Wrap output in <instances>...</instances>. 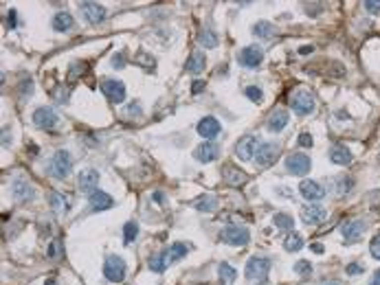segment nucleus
Segmentation results:
<instances>
[{
  "label": "nucleus",
  "mask_w": 380,
  "mask_h": 285,
  "mask_svg": "<svg viewBox=\"0 0 380 285\" xmlns=\"http://www.w3.org/2000/svg\"><path fill=\"white\" fill-rule=\"evenodd\" d=\"M268 272H271V259L266 257H251L246 261L244 274L251 283H266Z\"/></svg>",
  "instance_id": "1"
},
{
  "label": "nucleus",
  "mask_w": 380,
  "mask_h": 285,
  "mask_svg": "<svg viewBox=\"0 0 380 285\" xmlns=\"http://www.w3.org/2000/svg\"><path fill=\"white\" fill-rule=\"evenodd\" d=\"M128 274V266L125 261L119 257V254H108L104 263V277L108 279L110 283H121Z\"/></svg>",
  "instance_id": "2"
},
{
  "label": "nucleus",
  "mask_w": 380,
  "mask_h": 285,
  "mask_svg": "<svg viewBox=\"0 0 380 285\" xmlns=\"http://www.w3.org/2000/svg\"><path fill=\"white\" fill-rule=\"evenodd\" d=\"M73 171V158L66 149H57L51 160V176L57 178V180H64L68 178V174Z\"/></svg>",
  "instance_id": "3"
},
{
  "label": "nucleus",
  "mask_w": 380,
  "mask_h": 285,
  "mask_svg": "<svg viewBox=\"0 0 380 285\" xmlns=\"http://www.w3.org/2000/svg\"><path fill=\"white\" fill-rule=\"evenodd\" d=\"M290 108L295 110L297 114H310L314 110V95L306 88L295 90V93L290 95Z\"/></svg>",
  "instance_id": "4"
},
{
  "label": "nucleus",
  "mask_w": 380,
  "mask_h": 285,
  "mask_svg": "<svg viewBox=\"0 0 380 285\" xmlns=\"http://www.w3.org/2000/svg\"><path fill=\"white\" fill-rule=\"evenodd\" d=\"M220 239L231 246H246L251 241V235L244 226H226L220 231Z\"/></svg>",
  "instance_id": "5"
},
{
  "label": "nucleus",
  "mask_w": 380,
  "mask_h": 285,
  "mask_svg": "<svg viewBox=\"0 0 380 285\" xmlns=\"http://www.w3.org/2000/svg\"><path fill=\"white\" fill-rule=\"evenodd\" d=\"M97 185H99V171L93 169V167H86V169L79 171L77 176V189L86 193V195H93L97 191Z\"/></svg>",
  "instance_id": "6"
},
{
  "label": "nucleus",
  "mask_w": 380,
  "mask_h": 285,
  "mask_svg": "<svg viewBox=\"0 0 380 285\" xmlns=\"http://www.w3.org/2000/svg\"><path fill=\"white\" fill-rule=\"evenodd\" d=\"M257 145H260V139H257V136H253V134L242 136V139L235 142V156L240 160H251L253 156L257 154V149H260Z\"/></svg>",
  "instance_id": "7"
},
{
  "label": "nucleus",
  "mask_w": 380,
  "mask_h": 285,
  "mask_svg": "<svg viewBox=\"0 0 380 285\" xmlns=\"http://www.w3.org/2000/svg\"><path fill=\"white\" fill-rule=\"evenodd\" d=\"M279 154H281V147L277 145V142H264V145H260V149H257L255 162L266 169V167H271L272 162H277Z\"/></svg>",
  "instance_id": "8"
},
{
  "label": "nucleus",
  "mask_w": 380,
  "mask_h": 285,
  "mask_svg": "<svg viewBox=\"0 0 380 285\" xmlns=\"http://www.w3.org/2000/svg\"><path fill=\"white\" fill-rule=\"evenodd\" d=\"M310 167H312V160L308 158L306 154H301V151L290 154L286 158V169H288V174H292V176H306L308 171H310Z\"/></svg>",
  "instance_id": "9"
},
{
  "label": "nucleus",
  "mask_w": 380,
  "mask_h": 285,
  "mask_svg": "<svg viewBox=\"0 0 380 285\" xmlns=\"http://www.w3.org/2000/svg\"><path fill=\"white\" fill-rule=\"evenodd\" d=\"M262 59H264V50L260 47H255V44L244 47L240 50V55H237V62H240V66H244V68H257L262 64Z\"/></svg>",
  "instance_id": "10"
},
{
  "label": "nucleus",
  "mask_w": 380,
  "mask_h": 285,
  "mask_svg": "<svg viewBox=\"0 0 380 285\" xmlns=\"http://www.w3.org/2000/svg\"><path fill=\"white\" fill-rule=\"evenodd\" d=\"M101 93L108 96V101H112V103H121L125 99V86L119 79H104L101 81Z\"/></svg>",
  "instance_id": "11"
},
{
  "label": "nucleus",
  "mask_w": 380,
  "mask_h": 285,
  "mask_svg": "<svg viewBox=\"0 0 380 285\" xmlns=\"http://www.w3.org/2000/svg\"><path fill=\"white\" fill-rule=\"evenodd\" d=\"M365 231H367V224H365L363 220H347L345 224H343V228H341L343 241H345V243L358 241V239L363 237Z\"/></svg>",
  "instance_id": "12"
},
{
  "label": "nucleus",
  "mask_w": 380,
  "mask_h": 285,
  "mask_svg": "<svg viewBox=\"0 0 380 285\" xmlns=\"http://www.w3.org/2000/svg\"><path fill=\"white\" fill-rule=\"evenodd\" d=\"M79 9H82V16L86 18V22H90V24L104 22L106 16H108L106 7L104 4H99V2H82L79 4Z\"/></svg>",
  "instance_id": "13"
},
{
  "label": "nucleus",
  "mask_w": 380,
  "mask_h": 285,
  "mask_svg": "<svg viewBox=\"0 0 380 285\" xmlns=\"http://www.w3.org/2000/svg\"><path fill=\"white\" fill-rule=\"evenodd\" d=\"M299 191H301V195L310 202H319L326 197V187L317 180H303L301 185H299Z\"/></svg>",
  "instance_id": "14"
},
{
  "label": "nucleus",
  "mask_w": 380,
  "mask_h": 285,
  "mask_svg": "<svg viewBox=\"0 0 380 285\" xmlns=\"http://www.w3.org/2000/svg\"><path fill=\"white\" fill-rule=\"evenodd\" d=\"M194 158L198 162H214L220 158V145H216V142H200L198 147H196L194 151Z\"/></svg>",
  "instance_id": "15"
},
{
  "label": "nucleus",
  "mask_w": 380,
  "mask_h": 285,
  "mask_svg": "<svg viewBox=\"0 0 380 285\" xmlns=\"http://www.w3.org/2000/svg\"><path fill=\"white\" fill-rule=\"evenodd\" d=\"M33 123L40 130H51L57 125V112H53L51 108H38L33 112Z\"/></svg>",
  "instance_id": "16"
},
{
  "label": "nucleus",
  "mask_w": 380,
  "mask_h": 285,
  "mask_svg": "<svg viewBox=\"0 0 380 285\" xmlns=\"http://www.w3.org/2000/svg\"><path fill=\"white\" fill-rule=\"evenodd\" d=\"M220 130H222V125L216 116H202L198 121V134L202 139H216L220 134Z\"/></svg>",
  "instance_id": "17"
},
{
  "label": "nucleus",
  "mask_w": 380,
  "mask_h": 285,
  "mask_svg": "<svg viewBox=\"0 0 380 285\" xmlns=\"http://www.w3.org/2000/svg\"><path fill=\"white\" fill-rule=\"evenodd\" d=\"M301 217H303V222H306L308 226H317V224L326 222L327 211L323 206H319V204H310V206H303Z\"/></svg>",
  "instance_id": "18"
},
{
  "label": "nucleus",
  "mask_w": 380,
  "mask_h": 285,
  "mask_svg": "<svg viewBox=\"0 0 380 285\" xmlns=\"http://www.w3.org/2000/svg\"><path fill=\"white\" fill-rule=\"evenodd\" d=\"M75 29V18L68 11H57L53 16V31L57 33H68Z\"/></svg>",
  "instance_id": "19"
},
{
  "label": "nucleus",
  "mask_w": 380,
  "mask_h": 285,
  "mask_svg": "<svg viewBox=\"0 0 380 285\" xmlns=\"http://www.w3.org/2000/svg\"><path fill=\"white\" fill-rule=\"evenodd\" d=\"M88 202H90V208L93 211H108V208H112L114 204V200L108 195V193H104V191H95L93 195H88Z\"/></svg>",
  "instance_id": "20"
},
{
  "label": "nucleus",
  "mask_w": 380,
  "mask_h": 285,
  "mask_svg": "<svg viewBox=\"0 0 380 285\" xmlns=\"http://www.w3.org/2000/svg\"><path fill=\"white\" fill-rule=\"evenodd\" d=\"M11 195L16 197V200H20V202H27V200H33L35 191H33V187L29 185L27 180H16L11 185Z\"/></svg>",
  "instance_id": "21"
},
{
  "label": "nucleus",
  "mask_w": 380,
  "mask_h": 285,
  "mask_svg": "<svg viewBox=\"0 0 380 285\" xmlns=\"http://www.w3.org/2000/svg\"><path fill=\"white\" fill-rule=\"evenodd\" d=\"M205 66H207V57H205V53H202V50H196V53H191V55H189V59H187L185 70H187V73L200 75L202 70H205Z\"/></svg>",
  "instance_id": "22"
},
{
  "label": "nucleus",
  "mask_w": 380,
  "mask_h": 285,
  "mask_svg": "<svg viewBox=\"0 0 380 285\" xmlns=\"http://www.w3.org/2000/svg\"><path fill=\"white\" fill-rule=\"evenodd\" d=\"M288 112L286 110H275L271 116H268V132H281V130H286V125H288Z\"/></svg>",
  "instance_id": "23"
},
{
  "label": "nucleus",
  "mask_w": 380,
  "mask_h": 285,
  "mask_svg": "<svg viewBox=\"0 0 380 285\" xmlns=\"http://www.w3.org/2000/svg\"><path fill=\"white\" fill-rule=\"evenodd\" d=\"M330 160L334 165H341V167L349 165V162H352V151H349L345 145H334L330 149Z\"/></svg>",
  "instance_id": "24"
},
{
  "label": "nucleus",
  "mask_w": 380,
  "mask_h": 285,
  "mask_svg": "<svg viewBox=\"0 0 380 285\" xmlns=\"http://www.w3.org/2000/svg\"><path fill=\"white\" fill-rule=\"evenodd\" d=\"M222 176H224V180L229 182L231 187H242L246 182V174L242 169H237V167H224L222 169Z\"/></svg>",
  "instance_id": "25"
},
{
  "label": "nucleus",
  "mask_w": 380,
  "mask_h": 285,
  "mask_svg": "<svg viewBox=\"0 0 380 285\" xmlns=\"http://www.w3.org/2000/svg\"><path fill=\"white\" fill-rule=\"evenodd\" d=\"M251 31H253V35H255V38L268 40V38H272V35L277 33V29H275V24H271L268 20H260V22L253 24Z\"/></svg>",
  "instance_id": "26"
},
{
  "label": "nucleus",
  "mask_w": 380,
  "mask_h": 285,
  "mask_svg": "<svg viewBox=\"0 0 380 285\" xmlns=\"http://www.w3.org/2000/svg\"><path fill=\"white\" fill-rule=\"evenodd\" d=\"M167 263H169V257H167V250H163V252L152 254L148 266H150L152 272H159L161 274V272H165V270H167Z\"/></svg>",
  "instance_id": "27"
},
{
  "label": "nucleus",
  "mask_w": 380,
  "mask_h": 285,
  "mask_svg": "<svg viewBox=\"0 0 380 285\" xmlns=\"http://www.w3.org/2000/svg\"><path fill=\"white\" fill-rule=\"evenodd\" d=\"M187 252H189V246L182 241H174L169 248H167V257H169V263L171 261H180L182 257H187Z\"/></svg>",
  "instance_id": "28"
},
{
  "label": "nucleus",
  "mask_w": 380,
  "mask_h": 285,
  "mask_svg": "<svg viewBox=\"0 0 380 285\" xmlns=\"http://www.w3.org/2000/svg\"><path fill=\"white\" fill-rule=\"evenodd\" d=\"M194 206L202 213H211V211H216L217 208V200L214 195H200V197H196L194 200Z\"/></svg>",
  "instance_id": "29"
},
{
  "label": "nucleus",
  "mask_w": 380,
  "mask_h": 285,
  "mask_svg": "<svg viewBox=\"0 0 380 285\" xmlns=\"http://www.w3.org/2000/svg\"><path fill=\"white\" fill-rule=\"evenodd\" d=\"M198 42H200V47H205V48H216L217 47V35H216L214 29L205 27L198 35Z\"/></svg>",
  "instance_id": "30"
},
{
  "label": "nucleus",
  "mask_w": 380,
  "mask_h": 285,
  "mask_svg": "<svg viewBox=\"0 0 380 285\" xmlns=\"http://www.w3.org/2000/svg\"><path fill=\"white\" fill-rule=\"evenodd\" d=\"M217 277H220V281L222 283H233L235 281V277H237V270L231 266V263H220L217 266Z\"/></svg>",
  "instance_id": "31"
},
{
  "label": "nucleus",
  "mask_w": 380,
  "mask_h": 285,
  "mask_svg": "<svg viewBox=\"0 0 380 285\" xmlns=\"http://www.w3.org/2000/svg\"><path fill=\"white\" fill-rule=\"evenodd\" d=\"M283 248H286L288 252H299L303 248V237L299 235V233H290V235L283 239Z\"/></svg>",
  "instance_id": "32"
},
{
  "label": "nucleus",
  "mask_w": 380,
  "mask_h": 285,
  "mask_svg": "<svg viewBox=\"0 0 380 285\" xmlns=\"http://www.w3.org/2000/svg\"><path fill=\"white\" fill-rule=\"evenodd\" d=\"M136 237H139V224H136L134 220H130L128 224H125V228H123V243H125V246H130Z\"/></svg>",
  "instance_id": "33"
},
{
  "label": "nucleus",
  "mask_w": 380,
  "mask_h": 285,
  "mask_svg": "<svg viewBox=\"0 0 380 285\" xmlns=\"http://www.w3.org/2000/svg\"><path fill=\"white\" fill-rule=\"evenodd\" d=\"M272 224H275L277 228H283V231H290L292 226H295V220H292L288 213H277V215H272Z\"/></svg>",
  "instance_id": "34"
},
{
  "label": "nucleus",
  "mask_w": 380,
  "mask_h": 285,
  "mask_svg": "<svg viewBox=\"0 0 380 285\" xmlns=\"http://www.w3.org/2000/svg\"><path fill=\"white\" fill-rule=\"evenodd\" d=\"M51 208H53L55 213H66L68 211L66 197H64L62 193H53V195H51Z\"/></svg>",
  "instance_id": "35"
},
{
  "label": "nucleus",
  "mask_w": 380,
  "mask_h": 285,
  "mask_svg": "<svg viewBox=\"0 0 380 285\" xmlns=\"http://www.w3.org/2000/svg\"><path fill=\"white\" fill-rule=\"evenodd\" d=\"M62 252H64L62 241H59V239H53V241L49 243V248H47V257H49V259H57Z\"/></svg>",
  "instance_id": "36"
},
{
  "label": "nucleus",
  "mask_w": 380,
  "mask_h": 285,
  "mask_svg": "<svg viewBox=\"0 0 380 285\" xmlns=\"http://www.w3.org/2000/svg\"><path fill=\"white\" fill-rule=\"evenodd\" d=\"M295 272L299 274V277H310L312 274V263L306 261V259H301V261L295 263Z\"/></svg>",
  "instance_id": "37"
},
{
  "label": "nucleus",
  "mask_w": 380,
  "mask_h": 285,
  "mask_svg": "<svg viewBox=\"0 0 380 285\" xmlns=\"http://www.w3.org/2000/svg\"><path fill=\"white\" fill-rule=\"evenodd\" d=\"M244 95H246L251 101H255V103H262V101H264V95H262V88H257V86H248V88L244 90Z\"/></svg>",
  "instance_id": "38"
},
{
  "label": "nucleus",
  "mask_w": 380,
  "mask_h": 285,
  "mask_svg": "<svg viewBox=\"0 0 380 285\" xmlns=\"http://www.w3.org/2000/svg\"><path fill=\"white\" fill-rule=\"evenodd\" d=\"M352 189H354V180H352V178H341V180H338L336 191L341 193V195H343V193H349Z\"/></svg>",
  "instance_id": "39"
},
{
  "label": "nucleus",
  "mask_w": 380,
  "mask_h": 285,
  "mask_svg": "<svg viewBox=\"0 0 380 285\" xmlns=\"http://www.w3.org/2000/svg\"><path fill=\"white\" fill-rule=\"evenodd\" d=\"M369 252H372L374 259H380V235H376L369 243Z\"/></svg>",
  "instance_id": "40"
},
{
  "label": "nucleus",
  "mask_w": 380,
  "mask_h": 285,
  "mask_svg": "<svg viewBox=\"0 0 380 285\" xmlns=\"http://www.w3.org/2000/svg\"><path fill=\"white\" fill-rule=\"evenodd\" d=\"M363 7L367 9V13H380V0H378V2H376V0H365Z\"/></svg>",
  "instance_id": "41"
},
{
  "label": "nucleus",
  "mask_w": 380,
  "mask_h": 285,
  "mask_svg": "<svg viewBox=\"0 0 380 285\" xmlns=\"http://www.w3.org/2000/svg\"><path fill=\"white\" fill-rule=\"evenodd\" d=\"M345 272L349 274V277H356V274L365 272V268H363V263H349V266L345 268Z\"/></svg>",
  "instance_id": "42"
},
{
  "label": "nucleus",
  "mask_w": 380,
  "mask_h": 285,
  "mask_svg": "<svg viewBox=\"0 0 380 285\" xmlns=\"http://www.w3.org/2000/svg\"><path fill=\"white\" fill-rule=\"evenodd\" d=\"M299 145L301 147H312V136L308 134V132H301V134H299Z\"/></svg>",
  "instance_id": "43"
},
{
  "label": "nucleus",
  "mask_w": 380,
  "mask_h": 285,
  "mask_svg": "<svg viewBox=\"0 0 380 285\" xmlns=\"http://www.w3.org/2000/svg\"><path fill=\"white\" fill-rule=\"evenodd\" d=\"M16 27H18V20H16V11H13V9H11V11L7 13V29H16Z\"/></svg>",
  "instance_id": "44"
},
{
  "label": "nucleus",
  "mask_w": 380,
  "mask_h": 285,
  "mask_svg": "<svg viewBox=\"0 0 380 285\" xmlns=\"http://www.w3.org/2000/svg\"><path fill=\"white\" fill-rule=\"evenodd\" d=\"M112 66H114V68H123V66H125V62H123V55H121V53H116L114 57H112Z\"/></svg>",
  "instance_id": "45"
},
{
  "label": "nucleus",
  "mask_w": 380,
  "mask_h": 285,
  "mask_svg": "<svg viewBox=\"0 0 380 285\" xmlns=\"http://www.w3.org/2000/svg\"><path fill=\"white\" fill-rule=\"evenodd\" d=\"M200 90H205V81H194V86H191V93H194V95H198L200 93Z\"/></svg>",
  "instance_id": "46"
},
{
  "label": "nucleus",
  "mask_w": 380,
  "mask_h": 285,
  "mask_svg": "<svg viewBox=\"0 0 380 285\" xmlns=\"http://www.w3.org/2000/svg\"><path fill=\"white\" fill-rule=\"evenodd\" d=\"M310 250H312V252H317V254H323V252H326V248H323L321 243H312Z\"/></svg>",
  "instance_id": "47"
},
{
  "label": "nucleus",
  "mask_w": 380,
  "mask_h": 285,
  "mask_svg": "<svg viewBox=\"0 0 380 285\" xmlns=\"http://www.w3.org/2000/svg\"><path fill=\"white\" fill-rule=\"evenodd\" d=\"M139 110H141L139 105H128V110H125V112H128V114L132 116V114H139Z\"/></svg>",
  "instance_id": "48"
},
{
  "label": "nucleus",
  "mask_w": 380,
  "mask_h": 285,
  "mask_svg": "<svg viewBox=\"0 0 380 285\" xmlns=\"http://www.w3.org/2000/svg\"><path fill=\"white\" fill-rule=\"evenodd\" d=\"M9 141H11V139H9V134H7V127H4V130H2V147H7Z\"/></svg>",
  "instance_id": "49"
},
{
  "label": "nucleus",
  "mask_w": 380,
  "mask_h": 285,
  "mask_svg": "<svg viewBox=\"0 0 380 285\" xmlns=\"http://www.w3.org/2000/svg\"><path fill=\"white\" fill-rule=\"evenodd\" d=\"M154 200L159 202V204H163V202H165V200H163V193H161V191H156V193H154Z\"/></svg>",
  "instance_id": "50"
},
{
  "label": "nucleus",
  "mask_w": 380,
  "mask_h": 285,
  "mask_svg": "<svg viewBox=\"0 0 380 285\" xmlns=\"http://www.w3.org/2000/svg\"><path fill=\"white\" fill-rule=\"evenodd\" d=\"M372 285H380V270L376 274H374V279H372Z\"/></svg>",
  "instance_id": "51"
},
{
  "label": "nucleus",
  "mask_w": 380,
  "mask_h": 285,
  "mask_svg": "<svg viewBox=\"0 0 380 285\" xmlns=\"http://www.w3.org/2000/svg\"><path fill=\"white\" fill-rule=\"evenodd\" d=\"M310 50H312V47H301V48H299V53L306 55V53H310Z\"/></svg>",
  "instance_id": "52"
},
{
  "label": "nucleus",
  "mask_w": 380,
  "mask_h": 285,
  "mask_svg": "<svg viewBox=\"0 0 380 285\" xmlns=\"http://www.w3.org/2000/svg\"><path fill=\"white\" fill-rule=\"evenodd\" d=\"M323 285H338V283H323Z\"/></svg>",
  "instance_id": "53"
}]
</instances>
